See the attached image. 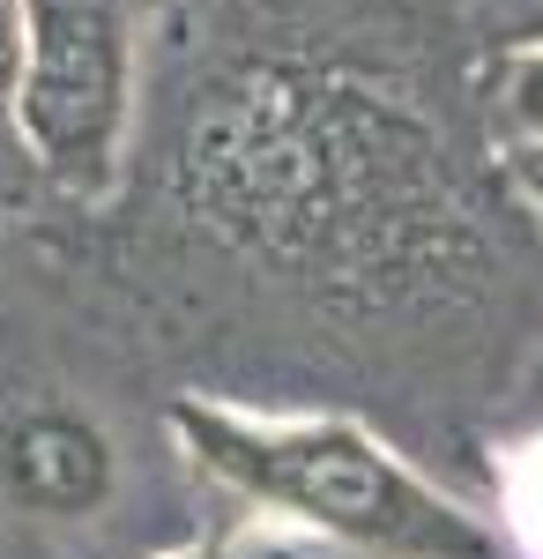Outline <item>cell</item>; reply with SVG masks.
Returning a JSON list of instances; mask_svg holds the SVG:
<instances>
[{"label": "cell", "mask_w": 543, "mask_h": 559, "mask_svg": "<svg viewBox=\"0 0 543 559\" xmlns=\"http://www.w3.org/2000/svg\"><path fill=\"white\" fill-rule=\"evenodd\" d=\"M432 142L410 112L365 90L239 75L194 105L179 150V187L194 216L253 254L305 269H402L379 239V216H424Z\"/></svg>", "instance_id": "1"}, {"label": "cell", "mask_w": 543, "mask_h": 559, "mask_svg": "<svg viewBox=\"0 0 543 559\" xmlns=\"http://www.w3.org/2000/svg\"><path fill=\"white\" fill-rule=\"evenodd\" d=\"M171 440L239 508L305 545L358 559H514L499 522L395 455L342 411H246L209 395H171Z\"/></svg>", "instance_id": "2"}, {"label": "cell", "mask_w": 543, "mask_h": 559, "mask_svg": "<svg viewBox=\"0 0 543 559\" xmlns=\"http://www.w3.org/2000/svg\"><path fill=\"white\" fill-rule=\"evenodd\" d=\"M142 90V0H23V165L68 202L120 187Z\"/></svg>", "instance_id": "3"}, {"label": "cell", "mask_w": 543, "mask_h": 559, "mask_svg": "<svg viewBox=\"0 0 543 559\" xmlns=\"http://www.w3.org/2000/svg\"><path fill=\"white\" fill-rule=\"evenodd\" d=\"M120 432L83 395H15L0 403V500L38 530H89L120 508Z\"/></svg>", "instance_id": "4"}, {"label": "cell", "mask_w": 543, "mask_h": 559, "mask_svg": "<svg viewBox=\"0 0 543 559\" xmlns=\"http://www.w3.org/2000/svg\"><path fill=\"white\" fill-rule=\"evenodd\" d=\"M484 120H492V142H536L543 134V38L499 45V60L484 75Z\"/></svg>", "instance_id": "5"}, {"label": "cell", "mask_w": 543, "mask_h": 559, "mask_svg": "<svg viewBox=\"0 0 543 559\" xmlns=\"http://www.w3.org/2000/svg\"><path fill=\"white\" fill-rule=\"evenodd\" d=\"M499 522L506 552L514 559H543V426H529L521 440L499 448Z\"/></svg>", "instance_id": "6"}, {"label": "cell", "mask_w": 543, "mask_h": 559, "mask_svg": "<svg viewBox=\"0 0 543 559\" xmlns=\"http://www.w3.org/2000/svg\"><path fill=\"white\" fill-rule=\"evenodd\" d=\"M142 559H305V537L276 530V522L253 515L246 530H216V537H186V545H165V552Z\"/></svg>", "instance_id": "7"}, {"label": "cell", "mask_w": 543, "mask_h": 559, "mask_svg": "<svg viewBox=\"0 0 543 559\" xmlns=\"http://www.w3.org/2000/svg\"><path fill=\"white\" fill-rule=\"evenodd\" d=\"M15 90H23V0H0V165L23 157V142H15Z\"/></svg>", "instance_id": "8"}, {"label": "cell", "mask_w": 543, "mask_h": 559, "mask_svg": "<svg viewBox=\"0 0 543 559\" xmlns=\"http://www.w3.org/2000/svg\"><path fill=\"white\" fill-rule=\"evenodd\" d=\"M499 179H506V194L543 224V134L536 142H499Z\"/></svg>", "instance_id": "9"}, {"label": "cell", "mask_w": 543, "mask_h": 559, "mask_svg": "<svg viewBox=\"0 0 543 559\" xmlns=\"http://www.w3.org/2000/svg\"><path fill=\"white\" fill-rule=\"evenodd\" d=\"M492 8H499V23H506V45L543 38V0H492Z\"/></svg>", "instance_id": "10"}]
</instances>
